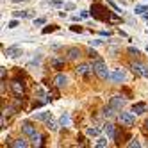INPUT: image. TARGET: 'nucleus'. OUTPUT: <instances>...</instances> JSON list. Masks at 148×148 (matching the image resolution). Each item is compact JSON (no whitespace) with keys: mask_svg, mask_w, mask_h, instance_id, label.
I'll return each instance as SVG.
<instances>
[{"mask_svg":"<svg viewBox=\"0 0 148 148\" xmlns=\"http://www.w3.org/2000/svg\"><path fill=\"white\" fill-rule=\"evenodd\" d=\"M89 13H91V16L93 18H97V20H100V22H107V23H120L121 22V18L118 16L120 13H111L107 7H105L103 4H100V2H93L91 4V9H89Z\"/></svg>","mask_w":148,"mask_h":148,"instance_id":"nucleus-1","label":"nucleus"},{"mask_svg":"<svg viewBox=\"0 0 148 148\" xmlns=\"http://www.w3.org/2000/svg\"><path fill=\"white\" fill-rule=\"evenodd\" d=\"M93 70H95V73L102 79V80H105V79H109V75L111 73L107 71V66H105V62L100 59V57H97V59H93Z\"/></svg>","mask_w":148,"mask_h":148,"instance_id":"nucleus-2","label":"nucleus"},{"mask_svg":"<svg viewBox=\"0 0 148 148\" xmlns=\"http://www.w3.org/2000/svg\"><path fill=\"white\" fill-rule=\"evenodd\" d=\"M75 73H77V75H80V77H84V79H88L89 75H93V73H95V70H93V64L82 62V64H79L75 68Z\"/></svg>","mask_w":148,"mask_h":148,"instance_id":"nucleus-3","label":"nucleus"},{"mask_svg":"<svg viewBox=\"0 0 148 148\" xmlns=\"http://www.w3.org/2000/svg\"><path fill=\"white\" fill-rule=\"evenodd\" d=\"M11 91H13L14 97H23V93H25V82L20 80V79H14L11 82Z\"/></svg>","mask_w":148,"mask_h":148,"instance_id":"nucleus-4","label":"nucleus"},{"mask_svg":"<svg viewBox=\"0 0 148 148\" xmlns=\"http://www.w3.org/2000/svg\"><path fill=\"white\" fill-rule=\"evenodd\" d=\"M118 120L121 121V125H127V127H132L136 123V114L134 112H120L118 114Z\"/></svg>","mask_w":148,"mask_h":148,"instance_id":"nucleus-5","label":"nucleus"},{"mask_svg":"<svg viewBox=\"0 0 148 148\" xmlns=\"http://www.w3.org/2000/svg\"><path fill=\"white\" fill-rule=\"evenodd\" d=\"M109 80H112V82H125V80H127V71L121 70V68L112 70L111 75H109Z\"/></svg>","mask_w":148,"mask_h":148,"instance_id":"nucleus-6","label":"nucleus"},{"mask_svg":"<svg viewBox=\"0 0 148 148\" xmlns=\"http://www.w3.org/2000/svg\"><path fill=\"white\" fill-rule=\"evenodd\" d=\"M129 129H130V127H123V130H116V136H114V141H116V145H123L127 139H129Z\"/></svg>","mask_w":148,"mask_h":148,"instance_id":"nucleus-7","label":"nucleus"},{"mask_svg":"<svg viewBox=\"0 0 148 148\" xmlns=\"http://www.w3.org/2000/svg\"><path fill=\"white\" fill-rule=\"evenodd\" d=\"M132 71L136 73V75H139V77L148 79V66L141 64V62H134V64H132Z\"/></svg>","mask_w":148,"mask_h":148,"instance_id":"nucleus-8","label":"nucleus"},{"mask_svg":"<svg viewBox=\"0 0 148 148\" xmlns=\"http://www.w3.org/2000/svg\"><path fill=\"white\" fill-rule=\"evenodd\" d=\"M54 86L62 89V88H66L68 86V77L64 75V73H57V75L54 77Z\"/></svg>","mask_w":148,"mask_h":148,"instance_id":"nucleus-9","label":"nucleus"},{"mask_svg":"<svg viewBox=\"0 0 148 148\" xmlns=\"http://www.w3.org/2000/svg\"><path fill=\"white\" fill-rule=\"evenodd\" d=\"M82 56V50L79 48V47H70L68 50H66V57L70 59V61H75V59H79Z\"/></svg>","mask_w":148,"mask_h":148,"instance_id":"nucleus-10","label":"nucleus"},{"mask_svg":"<svg viewBox=\"0 0 148 148\" xmlns=\"http://www.w3.org/2000/svg\"><path fill=\"white\" fill-rule=\"evenodd\" d=\"M22 132H23V136H34L38 130H36V127L32 125V123H30V121H23L22 123Z\"/></svg>","mask_w":148,"mask_h":148,"instance_id":"nucleus-11","label":"nucleus"},{"mask_svg":"<svg viewBox=\"0 0 148 148\" xmlns=\"http://www.w3.org/2000/svg\"><path fill=\"white\" fill-rule=\"evenodd\" d=\"M127 103V100L123 98V97H112L111 98V102H109V105H112L114 109H118V111H121L123 109V105Z\"/></svg>","mask_w":148,"mask_h":148,"instance_id":"nucleus-12","label":"nucleus"},{"mask_svg":"<svg viewBox=\"0 0 148 148\" xmlns=\"http://www.w3.org/2000/svg\"><path fill=\"white\" fill-rule=\"evenodd\" d=\"M4 54L7 56V57H20V56H22V48H20V47H7L5 50H4Z\"/></svg>","mask_w":148,"mask_h":148,"instance_id":"nucleus-13","label":"nucleus"},{"mask_svg":"<svg viewBox=\"0 0 148 148\" xmlns=\"http://www.w3.org/2000/svg\"><path fill=\"white\" fill-rule=\"evenodd\" d=\"M146 109H148V105L145 102H137V103L132 105V112L134 114H143V112H146Z\"/></svg>","mask_w":148,"mask_h":148,"instance_id":"nucleus-14","label":"nucleus"},{"mask_svg":"<svg viewBox=\"0 0 148 148\" xmlns=\"http://www.w3.org/2000/svg\"><path fill=\"white\" fill-rule=\"evenodd\" d=\"M64 64H66V61H64V57H54L50 61V66L52 68H56V70H61V68H64Z\"/></svg>","mask_w":148,"mask_h":148,"instance_id":"nucleus-15","label":"nucleus"},{"mask_svg":"<svg viewBox=\"0 0 148 148\" xmlns=\"http://www.w3.org/2000/svg\"><path fill=\"white\" fill-rule=\"evenodd\" d=\"M30 141H32L34 146H43V145H45V137L41 136L39 132H36L34 136H30Z\"/></svg>","mask_w":148,"mask_h":148,"instance_id":"nucleus-16","label":"nucleus"},{"mask_svg":"<svg viewBox=\"0 0 148 148\" xmlns=\"http://www.w3.org/2000/svg\"><path fill=\"white\" fill-rule=\"evenodd\" d=\"M32 118H34V120H38V121H45V123H47V121L52 118V114H50V112H47V111H45V112H34Z\"/></svg>","mask_w":148,"mask_h":148,"instance_id":"nucleus-17","label":"nucleus"},{"mask_svg":"<svg viewBox=\"0 0 148 148\" xmlns=\"http://www.w3.org/2000/svg\"><path fill=\"white\" fill-rule=\"evenodd\" d=\"M103 130H105V134H107L109 139H114V136H116V127H114L112 123H107V125L103 127Z\"/></svg>","mask_w":148,"mask_h":148,"instance_id":"nucleus-18","label":"nucleus"},{"mask_svg":"<svg viewBox=\"0 0 148 148\" xmlns=\"http://www.w3.org/2000/svg\"><path fill=\"white\" fill-rule=\"evenodd\" d=\"M59 127H61V123H57V121H54V120H48L47 121V129L48 130H52V132H56V130H59Z\"/></svg>","mask_w":148,"mask_h":148,"instance_id":"nucleus-19","label":"nucleus"},{"mask_svg":"<svg viewBox=\"0 0 148 148\" xmlns=\"http://www.w3.org/2000/svg\"><path fill=\"white\" fill-rule=\"evenodd\" d=\"M13 16H14V18H22V20H25V18H30V16H32V13H30V11H14Z\"/></svg>","mask_w":148,"mask_h":148,"instance_id":"nucleus-20","label":"nucleus"},{"mask_svg":"<svg viewBox=\"0 0 148 148\" xmlns=\"http://www.w3.org/2000/svg\"><path fill=\"white\" fill-rule=\"evenodd\" d=\"M116 111H118V109H114L112 105H107V107L103 109V116H105V118H112V116L116 114Z\"/></svg>","mask_w":148,"mask_h":148,"instance_id":"nucleus-21","label":"nucleus"},{"mask_svg":"<svg viewBox=\"0 0 148 148\" xmlns=\"http://www.w3.org/2000/svg\"><path fill=\"white\" fill-rule=\"evenodd\" d=\"M13 146H16V148H25V146H29V143H27L25 137H20V139L13 141Z\"/></svg>","mask_w":148,"mask_h":148,"instance_id":"nucleus-22","label":"nucleus"},{"mask_svg":"<svg viewBox=\"0 0 148 148\" xmlns=\"http://www.w3.org/2000/svg\"><path fill=\"white\" fill-rule=\"evenodd\" d=\"M86 134H88L89 137H95V136L100 134V129H98V127H88V129H86Z\"/></svg>","mask_w":148,"mask_h":148,"instance_id":"nucleus-23","label":"nucleus"},{"mask_svg":"<svg viewBox=\"0 0 148 148\" xmlns=\"http://www.w3.org/2000/svg\"><path fill=\"white\" fill-rule=\"evenodd\" d=\"M134 13L136 14H145V13H148V5H136Z\"/></svg>","mask_w":148,"mask_h":148,"instance_id":"nucleus-24","label":"nucleus"},{"mask_svg":"<svg viewBox=\"0 0 148 148\" xmlns=\"http://www.w3.org/2000/svg\"><path fill=\"white\" fill-rule=\"evenodd\" d=\"M59 123H61V127H68L70 125V116L68 114H62L61 120H59Z\"/></svg>","mask_w":148,"mask_h":148,"instance_id":"nucleus-25","label":"nucleus"},{"mask_svg":"<svg viewBox=\"0 0 148 148\" xmlns=\"http://www.w3.org/2000/svg\"><path fill=\"white\" fill-rule=\"evenodd\" d=\"M57 30V25H47L43 30H41V34H48V32H56Z\"/></svg>","mask_w":148,"mask_h":148,"instance_id":"nucleus-26","label":"nucleus"},{"mask_svg":"<svg viewBox=\"0 0 148 148\" xmlns=\"http://www.w3.org/2000/svg\"><path fill=\"white\" fill-rule=\"evenodd\" d=\"M127 52H129L130 56H134V57H141V52L137 50V48H134V47H129V48H127Z\"/></svg>","mask_w":148,"mask_h":148,"instance_id":"nucleus-27","label":"nucleus"},{"mask_svg":"<svg viewBox=\"0 0 148 148\" xmlns=\"http://www.w3.org/2000/svg\"><path fill=\"white\" fill-rule=\"evenodd\" d=\"M45 23H47L45 18H36L34 20V27H41V25H45Z\"/></svg>","mask_w":148,"mask_h":148,"instance_id":"nucleus-28","label":"nucleus"},{"mask_svg":"<svg viewBox=\"0 0 148 148\" xmlns=\"http://www.w3.org/2000/svg\"><path fill=\"white\" fill-rule=\"evenodd\" d=\"M97 146L103 148V146H107V137H100V139L97 141Z\"/></svg>","mask_w":148,"mask_h":148,"instance_id":"nucleus-29","label":"nucleus"},{"mask_svg":"<svg viewBox=\"0 0 148 148\" xmlns=\"http://www.w3.org/2000/svg\"><path fill=\"white\" fill-rule=\"evenodd\" d=\"M48 4H50L52 7H61V5H62V0H48Z\"/></svg>","mask_w":148,"mask_h":148,"instance_id":"nucleus-30","label":"nucleus"},{"mask_svg":"<svg viewBox=\"0 0 148 148\" xmlns=\"http://www.w3.org/2000/svg\"><path fill=\"white\" fill-rule=\"evenodd\" d=\"M107 4H109V5H111L112 9H114V11H116V13H121V9L118 7V4H114V2H112V0H107Z\"/></svg>","mask_w":148,"mask_h":148,"instance_id":"nucleus-31","label":"nucleus"},{"mask_svg":"<svg viewBox=\"0 0 148 148\" xmlns=\"http://www.w3.org/2000/svg\"><path fill=\"white\" fill-rule=\"evenodd\" d=\"M88 57H91V59H97V57H100V56H98V54H97V52H95L93 48H89V50H88Z\"/></svg>","mask_w":148,"mask_h":148,"instance_id":"nucleus-32","label":"nucleus"},{"mask_svg":"<svg viewBox=\"0 0 148 148\" xmlns=\"http://www.w3.org/2000/svg\"><path fill=\"white\" fill-rule=\"evenodd\" d=\"M70 29H71V30H73V32H82V30H84V29H82V27H79V25H77V22H75V23H73V25H71V27H70Z\"/></svg>","mask_w":148,"mask_h":148,"instance_id":"nucleus-33","label":"nucleus"},{"mask_svg":"<svg viewBox=\"0 0 148 148\" xmlns=\"http://www.w3.org/2000/svg\"><path fill=\"white\" fill-rule=\"evenodd\" d=\"M7 27L9 29H14V27H18V18H14V20H11V22L7 23Z\"/></svg>","mask_w":148,"mask_h":148,"instance_id":"nucleus-34","label":"nucleus"},{"mask_svg":"<svg viewBox=\"0 0 148 148\" xmlns=\"http://www.w3.org/2000/svg\"><path fill=\"white\" fill-rule=\"evenodd\" d=\"M129 146H130V148H134V146L137 148V146H141V143H139V141H137V139H130V143H129Z\"/></svg>","mask_w":148,"mask_h":148,"instance_id":"nucleus-35","label":"nucleus"},{"mask_svg":"<svg viewBox=\"0 0 148 148\" xmlns=\"http://www.w3.org/2000/svg\"><path fill=\"white\" fill-rule=\"evenodd\" d=\"M73 9H75V4H71V2L64 4V11H73Z\"/></svg>","mask_w":148,"mask_h":148,"instance_id":"nucleus-36","label":"nucleus"},{"mask_svg":"<svg viewBox=\"0 0 148 148\" xmlns=\"http://www.w3.org/2000/svg\"><path fill=\"white\" fill-rule=\"evenodd\" d=\"M89 45H91V47H100V45H102V39H95V41H89Z\"/></svg>","mask_w":148,"mask_h":148,"instance_id":"nucleus-37","label":"nucleus"},{"mask_svg":"<svg viewBox=\"0 0 148 148\" xmlns=\"http://www.w3.org/2000/svg\"><path fill=\"white\" fill-rule=\"evenodd\" d=\"M80 16L82 18H88V16H91V13L89 11H80Z\"/></svg>","mask_w":148,"mask_h":148,"instance_id":"nucleus-38","label":"nucleus"},{"mask_svg":"<svg viewBox=\"0 0 148 148\" xmlns=\"http://www.w3.org/2000/svg\"><path fill=\"white\" fill-rule=\"evenodd\" d=\"M100 36H103V38L107 36V38H109V36H111V32H109V30H100Z\"/></svg>","mask_w":148,"mask_h":148,"instance_id":"nucleus-39","label":"nucleus"},{"mask_svg":"<svg viewBox=\"0 0 148 148\" xmlns=\"http://www.w3.org/2000/svg\"><path fill=\"white\" fill-rule=\"evenodd\" d=\"M143 129H145V132H148V118H146L145 123H143Z\"/></svg>","mask_w":148,"mask_h":148,"instance_id":"nucleus-40","label":"nucleus"},{"mask_svg":"<svg viewBox=\"0 0 148 148\" xmlns=\"http://www.w3.org/2000/svg\"><path fill=\"white\" fill-rule=\"evenodd\" d=\"M27 0H13V4H25Z\"/></svg>","mask_w":148,"mask_h":148,"instance_id":"nucleus-41","label":"nucleus"},{"mask_svg":"<svg viewBox=\"0 0 148 148\" xmlns=\"http://www.w3.org/2000/svg\"><path fill=\"white\" fill-rule=\"evenodd\" d=\"M146 52H148V47H146Z\"/></svg>","mask_w":148,"mask_h":148,"instance_id":"nucleus-42","label":"nucleus"}]
</instances>
